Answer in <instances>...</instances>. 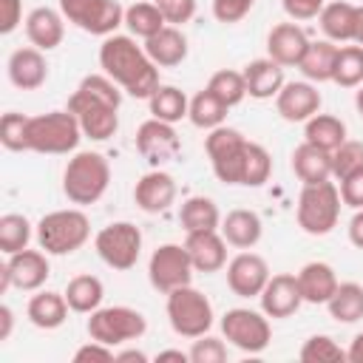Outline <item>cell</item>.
<instances>
[{
  "instance_id": "obj_1",
  "label": "cell",
  "mask_w": 363,
  "mask_h": 363,
  "mask_svg": "<svg viewBox=\"0 0 363 363\" xmlns=\"http://www.w3.org/2000/svg\"><path fill=\"white\" fill-rule=\"evenodd\" d=\"M99 68L133 99H150L159 88V65L130 34H108L99 45Z\"/></svg>"
},
{
  "instance_id": "obj_2",
  "label": "cell",
  "mask_w": 363,
  "mask_h": 363,
  "mask_svg": "<svg viewBox=\"0 0 363 363\" xmlns=\"http://www.w3.org/2000/svg\"><path fill=\"white\" fill-rule=\"evenodd\" d=\"M119 105L122 91L108 74H88L68 96V111L77 116L82 136L94 142H105L119 128Z\"/></svg>"
},
{
  "instance_id": "obj_3",
  "label": "cell",
  "mask_w": 363,
  "mask_h": 363,
  "mask_svg": "<svg viewBox=\"0 0 363 363\" xmlns=\"http://www.w3.org/2000/svg\"><path fill=\"white\" fill-rule=\"evenodd\" d=\"M111 184V164L96 150H77L62 170V193L71 204H96Z\"/></svg>"
},
{
  "instance_id": "obj_4",
  "label": "cell",
  "mask_w": 363,
  "mask_h": 363,
  "mask_svg": "<svg viewBox=\"0 0 363 363\" xmlns=\"http://www.w3.org/2000/svg\"><path fill=\"white\" fill-rule=\"evenodd\" d=\"M82 139V128L77 116L65 111H48L40 116H28L26 128V147L34 153H48V156H62L74 153Z\"/></svg>"
},
{
  "instance_id": "obj_5",
  "label": "cell",
  "mask_w": 363,
  "mask_h": 363,
  "mask_svg": "<svg viewBox=\"0 0 363 363\" xmlns=\"http://www.w3.org/2000/svg\"><path fill=\"white\" fill-rule=\"evenodd\" d=\"M34 235L48 255H71L91 238V221L79 207L51 210L37 221Z\"/></svg>"
},
{
  "instance_id": "obj_6",
  "label": "cell",
  "mask_w": 363,
  "mask_h": 363,
  "mask_svg": "<svg viewBox=\"0 0 363 363\" xmlns=\"http://www.w3.org/2000/svg\"><path fill=\"white\" fill-rule=\"evenodd\" d=\"M340 190L335 182H318V184H303L298 196V227L306 235H329L337 227L340 218Z\"/></svg>"
},
{
  "instance_id": "obj_7",
  "label": "cell",
  "mask_w": 363,
  "mask_h": 363,
  "mask_svg": "<svg viewBox=\"0 0 363 363\" xmlns=\"http://www.w3.org/2000/svg\"><path fill=\"white\" fill-rule=\"evenodd\" d=\"M164 309H167V320H170L173 332L182 337H190V340L207 335L213 326V318H216L210 298L204 292H199L193 284L167 292Z\"/></svg>"
},
{
  "instance_id": "obj_8",
  "label": "cell",
  "mask_w": 363,
  "mask_h": 363,
  "mask_svg": "<svg viewBox=\"0 0 363 363\" xmlns=\"http://www.w3.org/2000/svg\"><path fill=\"white\" fill-rule=\"evenodd\" d=\"M145 329H147V320L133 306H99L88 318L91 340H99L108 346H122V343L139 340L145 335Z\"/></svg>"
},
{
  "instance_id": "obj_9",
  "label": "cell",
  "mask_w": 363,
  "mask_h": 363,
  "mask_svg": "<svg viewBox=\"0 0 363 363\" xmlns=\"http://www.w3.org/2000/svg\"><path fill=\"white\" fill-rule=\"evenodd\" d=\"M204 150L210 156V164H213V173L218 182L241 184L244 156H247V139L241 136V130L227 128V125L213 128L204 139Z\"/></svg>"
},
{
  "instance_id": "obj_10",
  "label": "cell",
  "mask_w": 363,
  "mask_h": 363,
  "mask_svg": "<svg viewBox=\"0 0 363 363\" xmlns=\"http://www.w3.org/2000/svg\"><path fill=\"white\" fill-rule=\"evenodd\" d=\"M96 255L111 267V269H130L139 261L142 252V230L133 221H113L108 227H102L94 238Z\"/></svg>"
},
{
  "instance_id": "obj_11",
  "label": "cell",
  "mask_w": 363,
  "mask_h": 363,
  "mask_svg": "<svg viewBox=\"0 0 363 363\" xmlns=\"http://www.w3.org/2000/svg\"><path fill=\"white\" fill-rule=\"evenodd\" d=\"M221 335L235 349H241L247 354H258V352H264L269 346L272 326H269V318L264 312H255V309H247V306H235V309L224 312Z\"/></svg>"
},
{
  "instance_id": "obj_12",
  "label": "cell",
  "mask_w": 363,
  "mask_h": 363,
  "mask_svg": "<svg viewBox=\"0 0 363 363\" xmlns=\"http://www.w3.org/2000/svg\"><path fill=\"white\" fill-rule=\"evenodd\" d=\"M60 11L68 23L94 37L116 34L125 26V9L116 0H60Z\"/></svg>"
},
{
  "instance_id": "obj_13",
  "label": "cell",
  "mask_w": 363,
  "mask_h": 363,
  "mask_svg": "<svg viewBox=\"0 0 363 363\" xmlns=\"http://www.w3.org/2000/svg\"><path fill=\"white\" fill-rule=\"evenodd\" d=\"M193 261L187 255L184 244H162L153 250L150 261H147V278L150 286L159 292H173L179 286H187L193 281Z\"/></svg>"
},
{
  "instance_id": "obj_14",
  "label": "cell",
  "mask_w": 363,
  "mask_h": 363,
  "mask_svg": "<svg viewBox=\"0 0 363 363\" xmlns=\"http://www.w3.org/2000/svg\"><path fill=\"white\" fill-rule=\"evenodd\" d=\"M48 252L45 250H20L14 255H6V264L0 269V292H6L9 286H17L23 292H37L48 275H51V267H48Z\"/></svg>"
},
{
  "instance_id": "obj_15",
  "label": "cell",
  "mask_w": 363,
  "mask_h": 363,
  "mask_svg": "<svg viewBox=\"0 0 363 363\" xmlns=\"http://www.w3.org/2000/svg\"><path fill=\"white\" fill-rule=\"evenodd\" d=\"M136 150L142 153V159H147L150 167H162L173 159H179L182 153V139L173 130L170 122L162 119H145L136 130Z\"/></svg>"
},
{
  "instance_id": "obj_16",
  "label": "cell",
  "mask_w": 363,
  "mask_h": 363,
  "mask_svg": "<svg viewBox=\"0 0 363 363\" xmlns=\"http://www.w3.org/2000/svg\"><path fill=\"white\" fill-rule=\"evenodd\" d=\"M269 281V267L258 252H238L227 264V286L238 298H258Z\"/></svg>"
},
{
  "instance_id": "obj_17",
  "label": "cell",
  "mask_w": 363,
  "mask_h": 363,
  "mask_svg": "<svg viewBox=\"0 0 363 363\" xmlns=\"http://www.w3.org/2000/svg\"><path fill=\"white\" fill-rule=\"evenodd\" d=\"M258 298H261V312L267 318H289L303 303V295H301V286H298V275H292V272L269 275V281H267V286L261 289Z\"/></svg>"
},
{
  "instance_id": "obj_18",
  "label": "cell",
  "mask_w": 363,
  "mask_h": 363,
  "mask_svg": "<svg viewBox=\"0 0 363 363\" xmlns=\"http://www.w3.org/2000/svg\"><path fill=\"white\" fill-rule=\"evenodd\" d=\"M320 91L306 82H284V88L275 96V111L286 122H306L315 113H320Z\"/></svg>"
},
{
  "instance_id": "obj_19",
  "label": "cell",
  "mask_w": 363,
  "mask_h": 363,
  "mask_svg": "<svg viewBox=\"0 0 363 363\" xmlns=\"http://www.w3.org/2000/svg\"><path fill=\"white\" fill-rule=\"evenodd\" d=\"M133 201L142 213H164L176 201V179L162 167L147 170L133 187Z\"/></svg>"
},
{
  "instance_id": "obj_20",
  "label": "cell",
  "mask_w": 363,
  "mask_h": 363,
  "mask_svg": "<svg viewBox=\"0 0 363 363\" xmlns=\"http://www.w3.org/2000/svg\"><path fill=\"white\" fill-rule=\"evenodd\" d=\"M306 48H309V37L298 23H278L267 34V57L284 68H289V65L298 68Z\"/></svg>"
},
{
  "instance_id": "obj_21",
  "label": "cell",
  "mask_w": 363,
  "mask_h": 363,
  "mask_svg": "<svg viewBox=\"0 0 363 363\" xmlns=\"http://www.w3.org/2000/svg\"><path fill=\"white\" fill-rule=\"evenodd\" d=\"M184 247H187V255L196 272H218L221 267H227V241L221 230L187 233Z\"/></svg>"
},
{
  "instance_id": "obj_22",
  "label": "cell",
  "mask_w": 363,
  "mask_h": 363,
  "mask_svg": "<svg viewBox=\"0 0 363 363\" xmlns=\"http://www.w3.org/2000/svg\"><path fill=\"white\" fill-rule=\"evenodd\" d=\"M6 71H9V79H11L14 88H20V91H37L48 79V60H45V54L40 48L26 45V48L11 51Z\"/></svg>"
},
{
  "instance_id": "obj_23",
  "label": "cell",
  "mask_w": 363,
  "mask_h": 363,
  "mask_svg": "<svg viewBox=\"0 0 363 363\" xmlns=\"http://www.w3.org/2000/svg\"><path fill=\"white\" fill-rule=\"evenodd\" d=\"M26 37L40 51H54L65 37V17L57 9L37 6L26 17Z\"/></svg>"
},
{
  "instance_id": "obj_24",
  "label": "cell",
  "mask_w": 363,
  "mask_h": 363,
  "mask_svg": "<svg viewBox=\"0 0 363 363\" xmlns=\"http://www.w3.org/2000/svg\"><path fill=\"white\" fill-rule=\"evenodd\" d=\"M221 235L230 247H238V250H252L258 241H261V233H264V224H261V216L255 210H247V207H235L230 210L224 218H221Z\"/></svg>"
},
{
  "instance_id": "obj_25",
  "label": "cell",
  "mask_w": 363,
  "mask_h": 363,
  "mask_svg": "<svg viewBox=\"0 0 363 363\" xmlns=\"http://www.w3.org/2000/svg\"><path fill=\"white\" fill-rule=\"evenodd\" d=\"M244 82H247V96L252 99H272L278 96V91L284 88V65H278L269 57L252 60L244 65Z\"/></svg>"
},
{
  "instance_id": "obj_26",
  "label": "cell",
  "mask_w": 363,
  "mask_h": 363,
  "mask_svg": "<svg viewBox=\"0 0 363 363\" xmlns=\"http://www.w3.org/2000/svg\"><path fill=\"white\" fill-rule=\"evenodd\" d=\"M337 284L340 281H337L332 264H326V261H309L298 272V286H301L303 303H326L335 295Z\"/></svg>"
},
{
  "instance_id": "obj_27",
  "label": "cell",
  "mask_w": 363,
  "mask_h": 363,
  "mask_svg": "<svg viewBox=\"0 0 363 363\" xmlns=\"http://www.w3.org/2000/svg\"><path fill=\"white\" fill-rule=\"evenodd\" d=\"M145 51L159 68H173L187 60V37L179 26H164L162 31L145 40Z\"/></svg>"
},
{
  "instance_id": "obj_28",
  "label": "cell",
  "mask_w": 363,
  "mask_h": 363,
  "mask_svg": "<svg viewBox=\"0 0 363 363\" xmlns=\"http://www.w3.org/2000/svg\"><path fill=\"white\" fill-rule=\"evenodd\" d=\"M318 23H320V31L326 34V40H332V43H354L357 6H352L346 0H332L318 14Z\"/></svg>"
},
{
  "instance_id": "obj_29",
  "label": "cell",
  "mask_w": 363,
  "mask_h": 363,
  "mask_svg": "<svg viewBox=\"0 0 363 363\" xmlns=\"http://www.w3.org/2000/svg\"><path fill=\"white\" fill-rule=\"evenodd\" d=\"M292 170L303 184H318L332 179V153L320 150L309 142H301L292 150Z\"/></svg>"
},
{
  "instance_id": "obj_30",
  "label": "cell",
  "mask_w": 363,
  "mask_h": 363,
  "mask_svg": "<svg viewBox=\"0 0 363 363\" xmlns=\"http://www.w3.org/2000/svg\"><path fill=\"white\" fill-rule=\"evenodd\" d=\"M68 301L62 292H37L28 298L26 315L37 329H57L68 318Z\"/></svg>"
},
{
  "instance_id": "obj_31",
  "label": "cell",
  "mask_w": 363,
  "mask_h": 363,
  "mask_svg": "<svg viewBox=\"0 0 363 363\" xmlns=\"http://www.w3.org/2000/svg\"><path fill=\"white\" fill-rule=\"evenodd\" d=\"M346 122L335 113H315L312 119L303 122V142L320 147V150H335L346 142Z\"/></svg>"
},
{
  "instance_id": "obj_32",
  "label": "cell",
  "mask_w": 363,
  "mask_h": 363,
  "mask_svg": "<svg viewBox=\"0 0 363 363\" xmlns=\"http://www.w3.org/2000/svg\"><path fill=\"white\" fill-rule=\"evenodd\" d=\"M335 60H337V45L332 40H315V43L309 40V48L298 68L309 82H332Z\"/></svg>"
},
{
  "instance_id": "obj_33",
  "label": "cell",
  "mask_w": 363,
  "mask_h": 363,
  "mask_svg": "<svg viewBox=\"0 0 363 363\" xmlns=\"http://www.w3.org/2000/svg\"><path fill=\"white\" fill-rule=\"evenodd\" d=\"M179 224L184 233H201V230H218L221 227V213L213 199L207 196H190L182 201L179 210Z\"/></svg>"
},
{
  "instance_id": "obj_34",
  "label": "cell",
  "mask_w": 363,
  "mask_h": 363,
  "mask_svg": "<svg viewBox=\"0 0 363 363\" xmlns=\"http://www.w3.org/2000/svg\"><path fill=\"white\" fill-rule=\"evenodd\" d=\"M65 301L71 306V312H79V315H91L94 309L102 306V298H105V286L96 275H74L65 286Z\"/></svg>"
},
{
  "instance_id": "obj_35",
  "label": "cell",
  "mask_w": 363,
  "mask_h": 363,
  "mask_svg": "<svg viewBox=\"0 0 363 363\" xmlns=\"http://www.w3.org/2000/svg\"><path fill=\"white\" fill-rule=\"evenodd\" d=\"M147 108H150V116H153V119H162V122L176 125L179 119L187 116L190 99H187L184 91H179L176 85H159V88L150 94Z\"/></svg>"
},
{
  "instance_id": "obj_36",
  "label": "cell",
  "mask_w": 363,
  "mask_h": 363,
  "mask_svg": "<svg viewBox=\"0 0 363 363\" xmlns=\"http://www.w3.org/2000/svg\"><path fill=\"white\" fill-rule=\"evenodd\" d=\"M326 309L337 323H357L363 318V286L354 281L337 284L335 295L326 301Z\"/></svg>"
},
{
  "instance_id": "obj_37",
  "label": "cell",
  "mask_w": 363,
  "mask_h": 363,
  "mask_svg": "<svg viewBox=\"0 0 363 363\" xmlns=\"http://www.w3.org/2000/svg\"><path fill=\"white\" fill-rule=\"evenodd\" d=\"M125 26H128L130 37L147 40V37H153L156 31H162V28L167 26V20H164L162 9H159L153 0H145V3H133V6L125 9Z\"/></svg>"
},
{
  "instance_id": "obj_38",
  "label": "cell",
  "mask_w": 363,
  "mask_h": 363,
  "mask_svg": "<svg viewBox=\"0 0 363 363\" xmlns=\"http://www.w3.org/2000/svg\"><path fill=\"white\" fill-rule=\"evenodd\" d=\"M227 105L213 94V91H199L193 99H190V111H187V119L196 125V128H204V130H213L218 125H224L227 119Z\"/></svg>"
},
{
  "instance_id": "obj_39",
  "label": "cell",
  "mask_w": 363,
  "mask_h": 363,
  "mask_svg": "<svg viewBox=\"0 0 363 363\" xmlns=\"http://www.w3.org/2000/svg\"><path fill=\"white\" fill-rule=\"evenodd\" d=\"M332 82L340 88H357L363 85V45H337L335 74Z\"/></svg>"
},
{
  "instance_id": "obj_40",
  "label": "cell",
  "mask_w": 363,
  "mask_h": 363,
  "mask_svg": "<svg viewBox=\"0 0 363 363\" xmlns=\"http://www.w3.org/2000/svg\"><path fill=\"white\" fill-rule=\"evenodd\" d=\"M31 241V221L23 213H6L0 216V250L3 255H14L26 250Z\"/></svg>"
},
{
  "instance_id": "obj_41",
  "label": "cell",
  "mask_w": 363,
  "mask_h": 363,
  "mask_svg": "<svg viewBox=\"0 0 363 363\" xmlns=\"http://www.w3.org/2000/svg\"><path fill=\"white\" fill-rule=\"evenodd\" d=\"M269 173H272V156H269V150L264 145H258V142H247L241 184L244 187H261L264 182H269Z\"/></svg>"
},
{
  "instance_id": "obj_42",
  "label": "cell",
  "mask_w": 363,
  "mask_h": 363,
  "mask_svg": "<svg viewBox=\"0 0 363 363\" xmlns=\"http://www.w3.org/2000/svg\"><path fill=\"white\" fill-rule=\"evenodd\" d=\"M207 91H213L227 108L238 105L244 96H247V82H244V74L241 71H230V68H221L210 77L207 82Z\"/></svg>"
},
{
  "instance_id": "obj_43",
  "label": "cell",
  "mask_w": 363,
  "mask_h": 363,
  "mask_svg": "<svg viewBox=\"0 0 363 363\" xmlns=\"http://www.w3.org/2000/svg\"><path fill=\"white\" fill-rule=\"evenodd\" d=\"M298 357L303 363H343L346 349H340L335 343V337H329V335H312V337L303 340Z\"/></svg>"
},
{
  "instance_id": "obj_44",
  "label": "cell",
  "mask_w": 363,
  "mask_h": 363,
  "mask_svg": "<svg viewBox=\"0 0 363 363\" xmlns=\"http://www.w3.org/2000/svg\"><path fill=\"white\" fill-rule=\"evenodd\" d=\"M26 128H28V116L26 113H17V111H9L0 116V145L11 153H20V150H28L26 147Z\"/></svg>"
},
{
  "instance_id": "obj_45",
  "label": "cell",
  "mask_w": 363,
  "mask_h": 363,
  "mask_svg": "<svg viewBox=\"0 0 363 363\" xmlns=\"http://www.w3.org/2000/svg\"><path fill=\"white\" fill-rule=\"evenodd\" d=\"M363 167V142L357 139H346L340 147L332 150V176L340 182L343 176L354 173Z\"/></svg>"
},
{
  "instance_id": "obj_46",
  "label": "cell",
  "mask_w": 363,
  "mask_h": 363,
  "mask_svg": "<svg viewBox=\"0 0 363 363\" xmlns=\"http://www.w3.org/2000/svg\"><path fill=\"white\" fill-rule=\"evenodd\" d=\"M190 363H224L227 360V346L221 337H213V335H201V337H193V346H190Z\"/></svg>"
},
{
  "instance_id": "obj_47",
  "label": "cell",
  "mask_w": 363,
  "mask_h": 363,
  "mask_svg": "<svg viewBox=\"0 0 363 363\" xmlns=\"http://www.w3.org/2000/svg\"><path fill=\"white\" fill-rule=\"evenodd\" d=\"M252 6H255V0H213V17L224 26H230V23L244 20Z\"/></svg>"
},
{
  "instance_id": "obj_48",
  "label": "cell",
  "mask_w": 363,
  "mask_h": 363,
  "mask_svg": "<svg viewBox=\"0 0 363 363\" xmlns=\"http://www.w3.org/2000/svg\"><path fill=\"white\" fill-rule=\"evenodd\" d=\"M156 6L162 9L167 26H179V28L184 23H190L196 14V0H159Z\"/></svg>"
},
{
  "instance_id": "obj_49",
  "label": "cell",
  "mask_w": 363,
  "mask_h": 363,
  "mask_svg": "<svg viewBox=\"0 0 363 363\" xmlns=\"http://www.w3.org/2000/svg\"><path fill=\"white\" fill-rule=\"evenodd\" d=\"M337 190H340V201L346 207L360 210L363 207V167L354 170V173H349V176H343Z\"/></svg>"
},
{
  "instance_id": "obj_50",
  "label": "cell",
  "mask_w": 363,
  "mask_h": 363,
  "mask_svg": "<svg viewBox=\"0 0 363 363\" xmlns=\"http://www.w3.org/2000/svg\"><path fill=\"white\" fill-rule=\"evenodd\" d=\"M113 360H116L113 346L99 343V340H91L74 352V363H113Z\"/></svg>"
},
{
  "instance_id": "obj_51",
  "label": "cell",
  "mask_w": 363,
  "mask_h": 363,
  "mask_svg": "<svg viewBox=\"0 0 363 363\" xmlns=\"http://www.w3.org/2000/svg\"><path fill=\"white\" fill-rule=\"evenodd\" d=\"M326 3H329V0H281L284 11H286L292 20H312V17H318V14L323 11Z\"/></svg>"
},
{
  "instance_id": "obj_52",
  "label": "cell",
  "mask_w": 363,
  "mask_h": 363,
  "mask_svg": "<svg viewBox=\"0 0 363 363\" xmlns=\"http://www.w3.org/2000/svg\"><path fill=\"white\" fill-rule=\"evenodd\" d=\"M23 23V0H0V34H11Z\"/></svg>"
},
{
  "instance_id": "obj_53",
  "label": "cell",
  "mask_w": 363,
  "mask_h": 363,
  "mask_svg": "<svg viewBox=\"0 0 363 363\" xmlns=\"http://www.w3.org/2000/svg\"><path fill=\"white\" fill-rule=\"evenodd\" d=\"M349 241H352L357 250H363V207L354 210V216H352V221H349Z\"/></svg>"
},
{
  "instance_id": "obj_54",
  "label": "cell",
  "mask_w": 363,
  "mask_h": 363,
  "mask_svg": "<svg viewBox=\"0 0 363 363\" xmlns=\"http://www.w3.org/2000/svg\"><path fill=\"white\" fill-rule=\"evenodd\" d=\"M14 329V312L9 303H0V340H9Z\"/></svg>"
},
{
  "instance_id": "obj_55",
  "label": "cell",
  "mask_w": 363,
  "mask_h": 363,
  "mask_svg": "<svg viewBox=\"0 0 363 363\" xmlns=\"http://www.w3.org/2000/svg\"><path fill=\"white\" fill-rule=\"evenodd\" d=\"M346 360L349 363H363V332H357L346 349Z\"/></svg>"
},
{
  "instance_id": "obj_56",
  "label": "cell",
  "mask_w": 363,
  "mask_h": 363,
  "mask_svg": "<svg viewBox=\"0 0 363 363\" xmlns=\"http://www.w3.org/2000/svg\"><path fill=\"white\" fill-rule=\"evenodd\" d=\"M113 363H147V354L142 349H122V352H116Z\"/></svg>"
},
{
  "instance_id": "obj_57",
  "label": "cell",
  "mask_w": 363,
  "mask_h": 363,
  "mask_svg": "<svg viewBox=\"0 0 363 363\" xmlns=\"http://www.w3.org/2000/svg\"><path fill=\"white\" fill-rule=\"evenodd\" d=\"M167 360L187 363V360H190V354H187V352H182V349H164V352H159V354H156V363H167Z\"/></svg>"
},
{
  "instance_id": "obj_58",
  "label": "cell",
  "mask_w": 363,
  "mask_h": 363,
  "mask_svg": "<svg viewBox=\"0 0 363 363\" xmlns=\"http://www.w3.org/2000/svg\"><path fill=\"white\" fill-rule=\"evenodd\" d=\"M354 43L363 45V6H357V31H354Z\"/></svg>"
},
{
  "instance_id": "obj_59",
  "label": "cell",
  "mask_w": 363,
  "mask_h": 363,
  "mask_svg": "<svg viewBox=\"0 0 363 363\" xmlns=\"http://www.w3.org/2000/svg\"><path fill=\"white\" fill-rule=\"evenodd\" d=\"M354 108L363 116V85H357V91H354Z\"/></svg>"
},
{
  "instance_id": "obj_60",
  "label": "cell",
  "mask_w": 363,
  "mask_h": 363,
  "mask_svg": "<svg viewBox=\"0 0 363 363\" xmlns=\"http://www.w3.org/2000/svg\"><path fill=\"white\" fill-rule=\"evenodd\" d=\"M153 3H159V0H153Z\"/></svg>"
}]
</instances>
